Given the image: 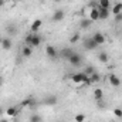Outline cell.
Returning <instances> with one entry per match:
<instances>
[{
  "label": "cell",
  "mask_w": 122,
  "mask_h": 122,
  "mask_svg": "<svg viewBox=\"0 0 122 122\" xmlns=\"http://www.w3.org/2000/svg\"><path fill=\"white\" fill-rule=\"evenodd\" d=\"M98 47V44L94 41L92 37H88V38H84V48L87 51H91V50H95Z\"/></svg>",
  "instance_id": "obj_1"
},
{
  "label": "cell",
  "mask_w": 122,
  "mask_h": 122,
  "mask_svg": "<svg viewBox=\"0 0 122 122\" xmlns=\"http://www.w3.org/2000/svg\"><path fill=\"white\" fill-rule=\"evenodd\" d=\"M72 50L71 48H68V47H65V48H62L61 50V53H60V56H61V58H65V60H68L71 56H72Z\"/></svg>",
  "instance_id": "obj_13"
},
{
  "label": "cell",
  "mask_w": 122,
  "mask_h": 122,
  "mask_svg": "<svg viewBox=\"0 0 122 122\" xmlns=\"http://www.w3.org/2000/svg\"><path fill=\"white\" fill-rule=\"evenodd\" d=\"M94 98H95V101H101L104 98V91L101 88H95L94 90Z\"/></svg>",
  "instance_id": "obj_17"
},
{
  "label": "cell",
  "mask_w": 122,
  "mask_h": 122,
  "mask_svg": "<svg viewBox=\"0 0 122 122\" xmlns=\"http://www.w3.org/2000/svg\"><path fill=\"white\" fill-rule=\"evenodd\" d=\"M46 54H47V57H50L51 60H54V58H57L58 51H57V48L54 46H47L46 47Z\"/></svg>",
  "instance_id": "obj_2"
},
{
  "label": "cell",
  "mask_w": 122,
  "mask_h": 122,
  "mask_svg": "<svg viewBox=\"0 0 122 122\" xmlns=\"http://www.w3.org/2000/svg\"><path fill=\"white\" fill-rule=\"evenodd\" d=\"M0 122H7L6 119H0Z\"/></svg>",
  "instance_id": "obj_38"
},
{
  "label": "cell",
  "mask_w": 122,
  "mask_h": 122,
  "mask_svg": "<svg viewBox=\"0 0 122 122\" xmlns=\"http://www.w3.org/2000/svg\"><path fill=\"white\" fill-rule=\"evenodd\" d=\"M82 75H84V72H75V74H72L71 75L72 84H81L82 82Z\"/></svg>",
  "instance_id": "obj_11"
},
{
  "label": "cell",
  "mask_w": 122,
  "mask_h": 122,
  "mask_svg": "<svg viewBox=\"0 0 122 122\" xmlns=\"http://www.w3.org/2000/svg\"><path fill=\"white\" fill-rule=\"evenodd\" d=\"M16 114H17V109H16V107H9V108L6 109V117H9V118H11V117H16Z\"/></svg>",
  "instance_id": "obj_21"
},
{
  "label": "cell",
  "mask_w": 122,
  "mask_h": 122,
  "mask_svg": "<svg viewBox=\"0 0 122 122\" xmlns=\"http://www.w3.org/2000/svg\"><path fill=\"white\" fill-rule=\"evenodd\" d=\"M90 7H91V9H97V7H98V1L91 0V1H90Z\"/></svg>",
  "instance_id": "obj_31"
},
{
  "label": "cell",
  "mask_w": 122,
  "mask_h": 122,
  "mask_svg": "<svg viewBox=\"0 0 122 122\" xmlns=\"http://www.w3.org/2000/svg\"><path fill=\"white\" fill-rule=\"evenodd\" d=\"M68 61H70V64H71V65H75V67H77V65H80V64H81L82 57H81L78 53H75V51H74V53H72V56L68 58Z\"/></svg>",
  "instance_id": "obj_3"
},
{
  "label": "cell",
  "mask_w": 122,
  "mask_h": 122,
  "mask_svg": "<svg viewBox=\"0 0 122 122\" xmlns=\"http://www.w3.org/2000/svg\"><path fill=\"white\" fill-rule=\"evenodd\" d=\"M80 40H81V34H80V33H74V34L70 37V43H71V44H75V43H78Z\"/></svg>",
  "instance_id": "obj_22"
},
{
  "label": "cell",
  "mask_w": 122,
  "mask_h": 122,
  "mask_svg": "<svg viewBox=\"0 0 122 122\" xmlns=\"http://www.w3.org/2000/svg\"><path fill=\"white\" fill-rule=\"evenodd\" d=\"M109 6H111V1H109V0H98V7L109 9Z\"/></svg>",
  "instance_id": "obj_24"
},
{
  "label": "cell",
  "mask_w": 122,
  "mask_h": 122,
  "mask_svg": "<svg viewBox=\"0 0 122 122\" xmlns=\"http://www.w3.org/2000/svg\"><path fill=\"white\" fill-rule=\"evenodd\" d=\"M41 24H43V21L40 20V19H37V20H34L33 23H31V27H30V30L31 33H38V30H40V27H41Z\"/></svg>",
  "instance_id": "obj_7"
},
{
  "label": "cell",
  "mask_w": 122,
  "mask_h": 122,
  "mask_svg": "<svg viewBox=\"0 0 122 122\" xmlns=\"http://www.w3.org/2000/svg\"><path fill=\"white\" fill-rule=\"evenodd\" d=\"M36 104H37V102H36V99H34L33 97H29L27 99L23 101V107H29V108H34Z\"/></svg>",
  "instance_id": "obj_14"
},
{
  "label": "cell",
  "mask_w": 122,
  "mask_h": 122,
  "mask_svg": "<svg viewBox=\"0 0 122 122\" xmlns=\"http://www.w3.org/2000/svg\"><path fill=\"white\" fill-rule=\"evenodd\" d=\"M30 122H43V118H41V115L34 114V115L30 117Z\"/></svg>",
  "instance_id": "obj_27"
},
{
  "label": "cell",
  "mask_w": 122,
  "mask_h": 122,
  "mask_svg": "<svg viewBox=\"0 0 122 122\" xmlns=\"http://www.w3.org/2000/svg\"><path fill=\"white\" fill-rule=\"evenodd\" d=\"M41 44V37L36 33H33V37H31V43H30V47H38Z\"/></svg>",
  "instance_id": "obj_8"
},
{
  "label": "cell",
  "mask_w": 122,
  "mask_h": 122,
  "mask_svg": "<svg viewBox=\"0 0 122 122\" xmlns=\"http://www.w3.org/2000/svg\"><path fill=\"white\" fill-rule=\"evenodd\" d=\"M115 21H117V23H118V21H122V13H119V14L115 16Z\"/></svg>",
  "instance_id": "obj_32"
},
{
  "label": "cell",
  "mask_w": 122,
  "mask_h": 122,
  "mask_svg": "<svg viewBox=\"0 0 122 122\" xmlns=\"http://www.w3.org/2000/svg\"><path fill=\"white\" fill-rule=\"evenodd\" d=\"M121 40H122V36H121Z\"/></svg>",
  "instance_id": "obj_40"
},
{
  "label": "cell",
  "mask_w": 122,
  "mask_h": 122,
  "mask_svg": "<svg viewBox=\"0 0 122 122\" xmlns=\"http://www.w3.org/2000/svg\"><path fill=\"white\" fill-rule=\"evenodd\" d=\"M92 38H94V41H95L98 46H102V44H105V41H107V37H105L102 33H99V31H97V33L92 36Z\"/></svg>",
  "instance_id": "obj_4"
},
{
  "label": "cell",
  "mask_w": 122,
  "mask_h": 122,
  "mask_svg": "<svg viewBox=\"0 0 122 122\" xmlns=\"http://www.w3.org/2000/svg\"><path fill=\"white\" fill-rule=\"evenodd\" d=\"M31 54H33V47H30V46H26V47H23V48H21V56H23V57L29 58Z\"/></svg>",
  "instance_id": "obj_15"
},
{
  "label": "cell",
  "mask_w": 122,
  "mask_h": 122,
  "mask_svg": "<svg viewBox=\"0 0 122 122\" xmlns=\"http://www.w3.org/2000/svg\"><path fill=\"white\" fill-rule=\"evenodd\" d=\"M16 1H19V3H21V1H26V0H16Z\"/></svg>",
  "instance_id": "obj_37"
},
{
  "label": "cell",
  "mask_w": 122,
  "mask_h": 122,
  "mask_svg": "<svg viewBox=\"0 0 122 122\" xmlns=\"http://www.w3.org/2000/svg\"><path fill=\"white\" fill-rule=\"evenodd\" d=\"M114 115L117 118H122V108H115L114 109Z\"/></svg>",
  "instance_id": "obj_29"
},
{
  "label": "cell",
  "mask_w": 122,
  "mask_h": 122,
  "mask_svg": "<svg viewBox=\"0 0 122 122\" xmlns=\"http://www.w3.org/2000/svg\"><path fill=\"white\" fill-rule=\"evenodd\" d=\"M108 82H109L112 87H119V85H121V78H119L117 74H109Z\"/></svg>",
  "instance_id": "obj_5"
},
{
  "label": "cell",
  "mask_w": 122,
  "mask_h": 122,
  "mask_svg": "<svg viewBox=\"0 0 122 122\" xmlns=\"http://www.w3.org/2000/svg\"><path fill=\"white\" fill-rule=\"evenodd\" d=\"M64 17H65V13H64V10L58 9V10H56V11L53 13V17H51V20H53V21H61Z\"/></svg>",
  "instance_id": "obj_6"
},
{
  "label": "cell",
  "mask_w": 122,
  "mask_h": 122,
  "mask_svg": "<svg viewBox=\"0 0 122 122\" xmlns=\"http://www.w3.org/2000/svg\"><path fill=\"white\" fill-rule=\"evenodd\" d=\"M98 60L101 61V62H104V64L108 62V61H109V56H108V53H107V51H101V53L98 54Z\"/></svg>",
  "instance_id": "obj_16"
},
{
  "label": "cell",
  "mask_w": 122,
  "mask_h": 122,
  "mask_svg": "<svg viewBox=\"0 0 122 122\" xmlns=\"http://www.w3.org/2000/svg\"><path fill=\"white\" fill-rule=\"evenodd\" d=\"M53 1H54V3H60L61 0H53Z\"/></svg>",
  "instance_id": "obj_36"
},
{
  "label": "cell",
  "mask_w": 122,
  "mask_h": 122,
  "mask_svg": "<svg viewBox=\"0 0 122 122\" xmlns=\"http://www.w3.org/2000/svg\"><path fill=\"white\" fill-rule=\"evenodd\" d=\"M31 37H33V33H31V34H29V36H26V38H24V41H26V44H27V46H30Z\"/></svg>",
  "instance_id": "obj_30"
},
{
  "label": "cell",
  "mask_w": 122,
  "mask_h": 122,
  "mask_svg": "<svg viewBox=\"0 0 122 122\" xmlns=\"http://www.w3.org/2000/svg\"><path fill=\"white\" fill-rule=\"evenodd\" d=\"M74 121L75 122H84L85 121V115H84V114H77V115L74 117Z\"/></svg>",
  "instance_id": "obj_28"
},
{
  "label": "cell",
  "mask_w": 122,
  "mask_h": 122,
  "mask_svg": "<svg viewBox=\"0 0 122 122\" xmlns=\"http://www.w3.org/2000/svg\"><path fill=\"white\" fill-rule=\"evenodd\" d=\"M99 11V20H107L109 17V9H102V7H97Z\"/></svg>",
  "instance_id": "obj_9"
},
{
  "label": "cell",
  "mask_w": 122,
  "mask_h": 122,
  "mask_svg": "<svg viewBox=\"0 0 122 122\" xmlns=\"http://www.w3.org/2000/svg\"><path fill=\"white\" fill-rule=\"evenodd\" d=\"M3 84H4V80H3V77H1V75H0V87H1V85H3Z\"/></svg>",
  "instance_id": "obj_33"
},
{
  "label": "cell",
  "mask_w": 122,
  "mask_h": 122,
  "mask_svg": "<svg viewBox=\"0 0 122 122\" xmlns=\"http://www.w3.org/2000/svg\"><path fill=\"white\" fill-rule=\"evenodd\" d=\"M0 115H3V108L0 107Z\"/></svg>",
  "instance_id": "obj_35"
},
{
  "label": "cell",
  "mask_w": 122,
  "mask_h": 122,
  "mask_svg": "<svg viewBox=\"0 0 122 122\" xmlns=\"http://www.w3.org/2000/svg\"><path fill=\"white\" fill-rule=\"evenodd\" d=\"M90 19H91L92 21L99 20V11H98V9H91V11H90Z\"/></svg>",
  "instance_id": "obj_18"
},
{
  "label": "cell",
  "mask_w": 122,
  "mask_h": 122,
  "mask_svg": "<svg viewBox=\"0 0 122 122\" xmlns=\"http://www.w3.org/2000/svg\"><path fill=\"white\" fill-rule=\"evenodd\" d=\"M11 46H13V43H11V40L10 38H3L1 40V48L4 50V51H9V50H11Z\"/></svg>",
  "instance_id": "obj_10"
},
{
  "label": "cell",
  "mask_w": 122,
  "mask_h": 122,
  "mask_svg": "<svg viewBox=\"0 0 122 122\" xmlns=\"http://www.w3.org/2000/svg\"><path fill=\"white\" fill-rule=\"evenodd\" d=\"M90 80H91L92 84H97V82H99V80H101V77H99V74L95 71V72H92L91 75H90Z\"/></svg>",
  "instance_id": "obj_23"
},
{
  "label": "cell",
  "mask_w": 122,
  "mask_h": 122,
  "mask_svg": "<svg viewBox=\"0 0 122 122\" xmlns=\"http://www.w3.org/2000/svg\"><path fill=\"white\" fill-rule=\"evenodd\" d=\"M43 1H47V0H43Z\"/></svg>",
  "instance_id": "obj_39"
},
{
  "label": "cell",
  "mask_w": 122,
  "mask_h": 122,
  "mask_svg": "<svg viewBox=\"0 0 122 122\" xmlns=\"http://www.w3.org/2000/svg\"><path fill=\"white\" fill-rule=\"evenodd\" d=\"M82 72H84L85 75H88V77H90L92 72H95V68H94L92 65H88V67H85V68H84V71H82Z\"/></svg>",
  "instance_id": "obj_25"
},
{
  "label": "cell",
  "mask_w": 122,
  "mask_h": 122,
  "mask_svg": "<svg viewBox=\"0 0 122 122\" xmlns=\"http://www.w3.org/2000/svg\"><path fill=\"white\" fill-rule=\"evenodd\" d=\"M4 6V0H0V7H3Z\"/></svg>",
  "instance_id": "obj_34"
},
{
  "label": "cell",
  "mask_w": 122,
  "mask_h": 122,
  "mask_svg": "<svg viewBox=\"0 0 122 122\" xmlns=\"http://www.w3.org/2000/svg\"><path fill=\"white\" fill-rule=\"evenodd\" d=\"M81 84H84L85 87H90V85H92V82H91V80H90V77H88V75H85V74L82 75V82H81Z\"/></svg>",
  "instance_id": "obj_26"
},
{
  "label": "cell",
  "mask_w": 122,
  "mask_h": 122,
  "mask_svg": "<svg viewBox=\"0 0 122 122\" xmlns=\"http://www.w3.org/2000/svg\"><path fill=\"white\" fill-rule=\"evenodd\" d=\"M119 13H122V3H115L114 4V7H112V14L114 16H117V14H119Z\"/></svg>",
  "instance_id": "obj_20"
},
{
  "label": "cell",
  "mask_w": 122,
  "mask_h": 122,
  "mask_svg": "<svg viewBox=\"0 0 122 122\" xmlns=\"http://www.w3.org/2000/svg\"><path fill=\"white\" fill-rule=\"evenodd\" d=\"M92 23H94V21H92L91 19H82L80 26H81V29H85V30H87V29H90V27H91Z\"/></svg>",
  "instance_id": "obj_19"
},
{
  "label": "cell",
  "mask_w": 122,
  "mask_h": 122,
  "mask_svg": "<svg viewBox=\"0 0 122 122\" xmlns=\"http://www.w3.org/2000/svg\"><path fill=\"white\" fill-rule=\"evenodd\" d=\"M57 102H58V98H57L56 95H48V97H46V99H44V104H47V105H50V107L56 105Z\"/></svg>",
  "instance_id": "obj_12"
}]
</instances>
